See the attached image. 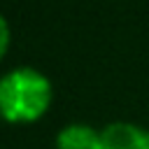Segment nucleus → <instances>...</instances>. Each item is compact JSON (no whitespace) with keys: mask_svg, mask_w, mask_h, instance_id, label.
<instances>
[{"mask_svg":"<svg viewBox=\"0 0 149 149\" xmlns=\"http://www.w3.org/2000/svg\"><path fill=\"white\" fill-rule=\"evenodd\" d=\"M54 102L49 77L35 68L21 65L0 77V119L12 126L40 121Z\"/></svg>","mask_w":149,"mask_h":149,"instance_id":"1","label":"nucleus"},{"mask_svg":"<svg viewBox=\"0 0 149 149\" xmlns=\"http://www.w3.org/2000/svg\"><path fill=\"white\" fill-rule=\"evenodd\" d=\"M98 149H149V130L133 121H112L100 128Z\"/></svg>","mask_w":149,"mask_h":149,"instance_id":"2","label":"nucleus"},{"mask_svg":"<svg viewBox=\"0 0 149 149\" xmlns=\"http://www.w3.org/2000/svg\"><path fill=\"white\" fill-rule=\"evenodd\" d=\"M98 140H100V128H93L81 121H72L56 133L54 147L56 149H98Z\"/></svg>","mask_w":149,"mask_h":149,"instance_id":"3","label":"nucleus"},{"mask_svg":"<svg viewBox=\"0 0 149 149\" xmlns=\"http://www.w3.org/2000/svg\"><path fill=\"white\" fill-rule=\"evenodd\" d=\"M9 42H12V30H9L7 19L0 14V61L7 56V51H9Z\"/></svg>","mask_w":149,"mask_h":149,"instance_id":"4","label":"nucleus"}]
</instances>
